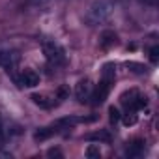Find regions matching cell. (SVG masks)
<instances>
[{
  "mask_svg": "<svg viewBox=\"0 0 159 159\" xmlns=\"http://www.w3.org/2000/svg\"><path fill=\"white\" fill-rule=\"evenodd\" d=\"M112 13V4L109 2V0H98V2H94L88 11H86V25L88 26H96V25H101L105 23Z\"/></svg>",
  "mask_w": 159,
  "mask_h": 159,
  "instance_id": "cell-1",
  "label": "cell"
},
{
  "mask_svg": "<svg viewBox=\"0 0 159 159\" xmlns=\"http://www.w3.org/2000/svg\"><path fill=\"white\" fill-rule=\"evenodd\" d=\"M41 49H43V54H45V58H47L49 64H52V66L66 64V51L54 39H45L43 45H41Z\"/></svg>",
  "mask_w": 159,
  "mask_h": 159,
  "instance_id": "cell-2",
  "label": "cell"
},
{
  "mask_svg": "<svg viewBox=\"0 0 159 159\" xmlns=\"http://www.w3.org/2000/svg\"><path fill=\"white\" fill-rule=\"evenodd\" d=\"M122 103L127 105L131 111H139V109L146 107L148 101H146V96H140L137 90H129V92L122 94Z\"/></svg>",
  "mask_w": 159,
  "mask_h": 159,
  "instance_id": "cell-3",
  "label": "cell"
},
{
  "mask_svg": "<svg viewBox=\"0 0 159 159\" xmlns=\"http://www.w3.org/2000/svg\"><path fill=\"white\" fill-rule=\"evenodd\" d=\"M19 60H21V56L13 49H2V51H0V66H2L4 69H8V71L15 69Z\"/></svg>",
  "mask_w": 159,
  "mask_h": 159,
  "instance_id": "cell-4",
  "label": "cell"
},
{
  "mask_svg": "<svg viewBox=\"0 0 159 159\" xmlns=\"http://www.w3.org/2000/svg\"><path fill=\"white\" fill-rule=\"evenodd\" d=\"M92 90H94V84L88 81V79H83V81H79L77 86H75V98L79 103H86L92 96Z\"/></svg>",
  "mask_w": 159,
  "mask_h": 159,
  "instance_id": "cell-5",
  "label": "cell"
},
{
  "mask_svg": "<svg viewBox=\"0 0 159 159\" xmlns=\"http://www.w3.org/2000/svg\"><path fill=\"white\" fill-rule=\"evenodd\" d=\"M15 83L19 86H25V88H34L39 84V75L34 69H25L21 73V77H15Z\"/></svg>",
  "mask_w": 159,
  "mask_h": 159,
  "instance_id": "cell-6",
  "label": "cell"
},
{
  "mask_svg": "<svg viewBox=\"0 0 159 159\" xmlns=\"http://www.w3.org/2000/svg\"><path fill=\"white\" fill-rule=\"evenodd\" d=\"M111 86H112L111 83L101 81V83L98 84V88L92 90V96H90L92 105H101V103H105V99H107V96H109V92H111Z\"/></svg>",
  "mask_w": 159,
  "mask_h": 159,
  "instance_id": "cell-7",
  "label": "cell"
},
{
  "mask_svg": "<svg viewBox=\"0 0 159 159\" xmlns=\"http://www.w3.org/2000/svg\"><path fill=\"white\" fill-rule=\"evenodd\" d=\"M144 140L142 139H137V140H133L131 144H129V148H127V155L129 157H140L142 153H144Z\"/></svg>",
  "mask_w": 159,
  "mask_h": 159,
  "instance_id": "cell-8",
  "label": "cell"
},
{
  "mask_svg": "<svg viewBox=\"0 0 159 159\" xmlns=\"http://www.w3.org/2000/svg\"><path fill=\"white\" fill-rule=\"evenodd\" d=\"M114 79H116V66L114 64H105L103 73H101V81H107V83L114 84Z\"/></svg>",
  "mask_w": 159,
  "mask_h": 159,
  "instance_id": "cell-9",
  "label": "cell"
},
{
  "mask_svg": "<svg viewBox=\"0 0 159 159\" xmlns=\"http://www.w3.org/2000/svg\"><path fill=\"white\" fill-rule=\"evenodd\" d=\"M30 99L34 101V105H38V107H41V109H51V107H52V101H51L45 94H32Z\"/></svg>",
  "mask_w": 159,
  "mask_h": 159,
  "instance_id": "cell-10",
  "label": "cell"
},
{
  "mask_svg": "<svg viewBox=\"0 0 159 159\" xmlns=\"http://www.w3.org/2000/svg\"><path fill=\"white\" fill-rule=\"evenodd\" d=\"M75 124H79V118H75V116H66V118L56 120V122H54V127H60V129H69V127H73Z\"/></svg>",
  "mask_w": 159,
  "mask_h": 159,
  "instance_id": "cell-11",
  "label": "cell"
},
{
  "mask_svg": "<svg viewBox=\"0 0 159 159\" xmlns=\"http://www.w3.org/2000/svg\"><path fill=\"white\" fill-rule=\"evenodd\" d=\"M114 43H116V34H114L112 30H105V32L101 34V47L107 49V47H111V45H114Z\"/></svg>",
  "mask_w": 159,
  "mask_h": 159,
  "instance_id": "cell-12",
  "label": "cell"
},
{
  "mask_svg": "<svg viewBox=\"0 0 159 159\" xmlns=\"http://www.w3.org/2000/svg\"><path fill=\"white\" fill-rule=\"evenodd\" d=\"M52 135H54V129H51V127H41V129H38V131L34 133V140L43 142V140L51 139Z\"/></svg>",
  "mask_w": 159,
  "mask_h": 159,
  "instance_id": "cell-13",
  "label": "cell"
},
{
  "mask_svg": "<svg viewBox=\"0 0 159 159\" xmlns=\"http://www.w3.org/2000/svg\"><path fill=\"white\" fill-rule=\"evenodd\" d=\"M69 84H62V86H58L56 88V99H60V101H66V99H69Z\"/></svg>",
  "mask_w": 159,
  "mask_h": 159,
  "instance_id": "cell-14",
  "label": "cell"
},
{
  "mask_svg": "<svg viewBox=\"0 0 159 159\" xmlns=\"http://www.w3.org/2000/svg\"><path fill=\"white\" fill-rule=\"evenodd\" d=\"M88 140H103V142H109L111 140V135H109V131H98V133L88 135Z\"/></svg>",
  "mask_w": 159,
  "mask_h": 159,
  "instance_id": "cell-15",
  "label": "cell"
},
{
  "mask_svg": "<svg viewBox=\"0 0 159 159\" xmlns=\"http://www.w3.org/2000/svg\"><path fill=\"white\" fill-rule=\"evenodd\" d=\"M86 157H88V159H99V157H101V150H99V146L90 144V146L86 148Z\"/></svg>",
  "mask_w": 159,
  "mask_h": 159,
  "instance_id": "cell-16",
  "label": "cell"
},
{
  "mask_svg": "<svg viewBox=\"0 0 159 159\" xmlns=\"http://www.w3.org/2000/svg\"><path fill=\"white\" fill-rule=\"evenodd\" d=\"M125 67H127L129 71H133V73H146V66H142V64H139V62H127Z\"/></svg>",
  "mask_w": 159,
  "mask_h": 159,
  "instance_id": "cell-17",
  "label": "cell"
},
{
  "mask_svg": "<svg viewBox=\"0 0 159 159\" xmlns=\"http://www.w3.org/2000/svg\"><path fill=\"white\" fill-rule=\"evenodd\" d=\"M109 118H111V122L112 124H116V122H120V118H122V114H120V109L118 107H109Z\"/></svg>",
  "mask_w": 159,
  "mask_h": 159,
  "instance_id": "cell-18",
  "label": "cell"
},
{
  "mask_svg": "<svg viewBox=\"0 0 159 159\" xmlns=\"http://www.w3.org/2000/svg\"><path fill=\"white\" fill-rule=\"evenodd\" d=\"M150 60H152V64H157L159 62V47L157 45H153L150 49Z\"/></svg>",
  "mask_w": 159,
  "mask_h": 159,
  "instance_id": "cell-19",
  "label": "cell"
},
{
  "mask_svg": "<svg viewBox=\"0 0 159 159\" xmlns=\"http://www.w3.org/2000/svg\"><path fill=\"white\" fill-rule=\"evenodd\" d=\"M135 122H137V116H135V114H131V116H129V112H127V116L124 118V124H125V125H133Z\"/></svg>",
  "mask_w": 159,
  "mask_h": 159,
  "instance_id": "cell-20",
  "label": "cell"
},
{
  "mask_svg": "<svg viewBox=\"0 0 159 159\" xmlns=\"http://www.w3.org/2000/svg\"><path fill=\"white\" fill-rule=\"evenodd\" d=\"M47 155H49V157H62V152L56 150V148H51V150L47 152Z\"/></svg>",
  "mask_w": 159,
  "mask_h": 159,
  "instance_id": "cell-21",
  "label": "cell"
},
{
  "mask_svg": "<svg viewBox=\"0 0 159 159\" xmlns=\"http://www.w3.org/2000/svg\"><path fill=\"white\" fill-rule=\"evenodd\" d=\"M144 2H146V4H150V6H157L159 0H144Z\"/></svg>",
  "mask_w": 159,
  "mask_h": 159,
  "instance_id": "cell-22",
  "label": "cell"
}]
</instances>
